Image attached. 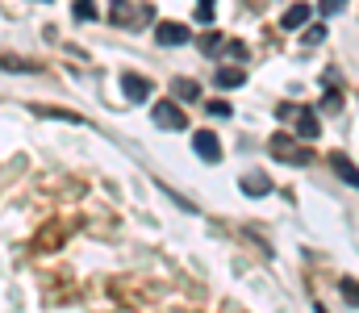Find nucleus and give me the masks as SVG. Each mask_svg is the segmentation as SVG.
Returning a JSON list of instances; mask_svg holds the SVG:
<instances>
[{"label":"nucleus","mask_w":359,"mask_h":313,"mask_svg":"<svg viewBox=\"0 0 359 313\" xmlns=\"http://www.w3.org/2000/svg\"><path fill=\"white\" fill-rule=\"evenodd\" d=\"M205 113H213V117H230V104H226V101H209Z\"/></svg>","instance_id":"19"},{"label":"nucleus","mask_w":359,"mask_h":313,"mask_svg":"<svg viewBox=\"0 0 359 313\" xmlns=\"http://www.w3.org/2000/svg\"><path fill=\"white\" fill-rule=\"evenodd\" d=\"M243 193H247V197H268L271 180L268 176H259V172H251V176H243Z\"/></svg>","instance_id":"7"},{"label":"nucleus","mask_w":359,"mask_h":313,"mask_svg":"<svg viewBox=\"0 0 359 313\" xmlns=\"http://www.w3.org/2000/svg\"><path fill=\"white\" fill-rule=\"evenodd\" d=\"M172 92H176L180 101H196V97H201L196 80H176V84H172Z\"/></svg>","instance_id":"11"},{"label":"nucleus","mask_w":359,"mask_h":313,"mask_svg":"<svg viewBox=\"0 0 359 313\" xmlns=\"http://www.w3.org/2000/svg\"><path fill=\"white\" fill-rule=\"evenodd\" d=\"M347 8V0H322L318 4V13H326V17H334V13H343Z\"/></svg>","instance_id":"18"},{"label":"nucleus","mask_w":359,"mask_h":313,"mask_svg":"<svg viewBox=\"0 0 359 313\" xmlns=\"http://www.w3.org/2000/svg\"><path fill=\"white\" fill-rule=\"evenodd\" d=\"M330 167H334V172H339V176H343V180H347V184H355V163H351V159H343V155H339V151H334V155H330Z\"/></svg>","instance_id":"10"},{"label":"nucleus","mask_w":359,"mask_h":313,"mask_svg":"<svg viewBox=\"0 0 359 313\" xmlns=\"http://www.w3.org/2000/svg\"><path fill=\"white\" fill-rule=\"evenodd\" d=\"M155 42H159V46H184V42H188V25H180V21H159V25H155Z\"/></svg>","instance_id":"4"},{"label":"nucleus","mask_w":359,"mask_h":313,"mask_svg":"<svg viewBox=\"0 0 359 313\" xmlns=\"http://www.w3.org/2000/svg\"><path fill=\"white\" fill-rule=\"evenodd\" d=\"M226 55H230V59H247V46H243V42H230Z\"/></svg>","instance_id":"21"},{"label":"nucleus","mask_w":359,"mask_h":313,"mask_svg":"<svg viewBox=\"0 0 359 313\" xmlns=\"http://www.w3.org/2000/svg\"><path fill=\"white\" fill-rule=\"evenodd\" d=\"M268 151H271V159H280V163H292V167H305L309 159H313V151L305 146V142H297L292 134H276L268 142Z\"/></svg>","instance_id":"1"},{"label":"nucleus","mask_w":359,"mask_h":313,"mask_svg":"<svg viewBox=\"0 0 359 313\" xmlns=\"http://www.w3.org/2000/svg\"><path fill=\"white\" fill-rule=\"evenodd\" d=\"M292 117H297V130H301V138H309V142H313V138L322 134V125H318V117H313V113H301V109H297Z\"/></svg>","instance_id":"9"},{"label":"nucleus","mask_w":359,"mask_h":313,"mask_svg":"<svg viewBox=\"0 0 359 313\" xmlns=\"http://www.w3.org/2000/svg\"><path fill=\"white\" fill-rule=\"evenodd\" d=\"M326 109H334V113H339V109H343V92H326Z\"/></svg>","instance_id":"20"},{"label":"nucleus","mask_w":359,"mask_h":313,"mask_svg":"<svg viewBox=\"0 0 359 313\" xmlns=\"http://www.w3.org/2000/svg\"><path fill=\"white\" fill-rule=\"evenodd\" d=\"M0 67H8V71H38V63H25V59H13V55H0Z\"/></svg>","instance_id":"15"},{"label":"nucleus","mask_w":359,"mask_h":313,"mask_svg":"<svg viewBox=\"0 0 359 313\" xmlns=\"http://www.w3.org/2000/svg\"><path fill=\"white\" fill-rule=\"evenodd\" d=\"M155 17V8L151 4H138V0H113V8H109V21L113 25H147Z\"/></svg>","instance_id":"2"},{"label":"nucleus","mask_w":359,"mask_h":313,"mask_svg":"<svg viewBox=\"0 0 359 313\" xmlns=\"http://www.w3.org/2000/svg\"><path fill=\"white\" fill-rule=\"evenodd\" d=\"M121 92H126V101H134V104L151 101V80L147 76H121Z\"/></svg>","instance_id":"5"},{"label":"nucleus","mask_w":359,"mask_h":313,"mask_svg":"<svg viewBox=\"0 0 359 313\" xmlns=\"http://www.w3.org/2000/svg\"><path fill=\"white\" fill-rule=\"evenodd\" d=\"M213 13H217V0H196V21H213Z\"/></svg>","instance_id":"16"},{"label":"nucleus","mask_w":359,"mask_h":313,"mask_svg":"<svg viewBox=\"0 0 359 313\" xmlns=\"http://www.w3.org/2000/svg\"><path fill=\"white\" fill-rule=\"evenodd\" d=\"M213 80H217L222 88H238V84H243V71H238V67H222Z\"/></svg>","instance_id":"12"},{"label":"nucleus","mask_w":359,"mask_h":313,"mask_svg":"<svg viewBox=\"0 0 359 313\" xmlns=\"http://www.w3.org/2000/svg\"><path fill=\"white\" fill-rule=\"evenodd\" d=\"M301 42H309V46H318V42H326V25H309Z\"/></svg>","instance_id":"17"},{"label":"nucleus","mask_w":359,"mask_h":313,"mask_svg":"<svg viewBox=\"0 0 359 313\" xmlns=\"http://www.w3.org/2000/svg\"><path fill=\"white\" fill-rule=\"evenodd\" d=\"M309 13H313L309 4H292V8H288V13L280 17V25H284V29H301V25L309 21Z\"/></svg>","instance_id":"8"},{"label":"nucleus","mask_w":359,"mask_h":313,"mask_svg":"<svg viewBox=\"0 0 359 313\" xmlns=\"http://www.w3.org/2000/svg\"><path fill=\"white\" fill-rule=\"evenodd\" d=\"M192 146H196V155H201L205 163H217V159H222V146H217V138H213L209 130L192 134Z\"/></svg>","instance_id":"6"},{"label":"nucleus","mask_w":359,"mask_h":313,"mask_svg":"<svg viewBox=\"0 0 359 313\" xmlns=\"http://www.w3.org/2000/svg\"><path fill=\"white\" fill-rule=\"evenodd\" d=\"M72 13H76L80 21H96V0H76V4H72Z\"/></svg>","instance_id":"13"},{"label":"nucleus","mask_w":359,"mask_h":313,"mask_svg":"<svg viewBox=\"0 0 359 313\" xmlns=\"http://www.w3.org/2000/svg\"><path fill=\"white\" fill-rule=\"evenodd\" d=\"M222 42H226L222 34H205L201 38V55H222Z\"/></svg>","instance_id":"14"},{"label":"nucleus","mask_w":359,"mask_h":313,"mask_svg":"<svg viewBox=\"0 0 359 313\" xmlns=\"http://www.w3.org/2000/svg\"><path fill=\"white\" fill-rule=\"evenodd\" d=\"M343 297H347V301H351V305H355V280H351V276H347V280H343Z\"/></svg>","instance_id":"22"},{"label":"nucleus","mask_w":359,"mask_h":313,"mask_svg":"<svg viewBox=\"0 0 359 313\" xmlns=\"http://www.w3.org/2000/svg\"><path fill=\"white\" fill-rule=\"evenodd\" d=\"M151 117H155L159 130H184V125H188V117H184V109H180L176 101H159L151 109Z\"/></svg>","instance_id":"3"}]
</instances>
